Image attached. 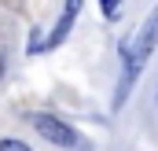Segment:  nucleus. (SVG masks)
Returning a JSON list of instances; mask_svg holds the SVG:
<instances>
[{
    "label": "nucleus",
    "instance_id": "2",
    "mask_svg": "<svg viewBox=\"0 0 158 151\" xmlns=\"http://www.w3.org/2000/svg\"><path fill=\"white\" fill-rule=\"evenodd\" d=\"M33 129H37L44 140L59 144V148H74V144H77V133H74V129H70L66 122L52 118V114H37V118H33Z\"/></svg>",
    "mask_w": 158,
    "mask_h": 151
},
{
    "label": "nucleus",
    "instance_id": "4",
    "mask_svg": "<svg viewBox=\"0 0 158 151\" xmlns=\"http://www.w3.org/2000/svg\"><path fill=\"white\" fill-rule=\"evenodd\" d=\"M0 151H33V148H26L22 140H0Z\"/></svg>",
    "mask_w": 158,
    "mask_h": 151
},
{
    "label": "nucleus",
    "instance_id": "5",
    "mask_svg": "<svg viewBox=\"0 0 158 151\" xmlns=\"http://www.w3.org/2000/svg\"><path fill=\"white\" fill-rule=\"evenodd\" d=\"M118 4H121V0H103V15L114 19V15H118Z\"/></svg>",
    "mask_w": 158,
    "mask_h": 151
},
{
    "label": "nucleus",
    "instance_id": "1",
    "mask_svg": "<svg viewBox=\"0 0 158 151\" xmlns=\"http://www.w3.org/2000/svg\"><path fill=\"white\" fill-rule=\"evenodd\" d=\"M155 48H158V7L147 15V22L140 26V33L132 37V44H125V55H129V59H136V63L143 67V59H147Z\"/></svg>",
    "mask_w": 158,
    "mask_h": 151
},
{
    "label": "nucleus",
    "instance_id": "3",
    "mask_svg": "<svg viewBox=\"0 0 158 151\" xmlns=\"http://www.w3.org/2000/svg\"><path fill=\"white\" fill-rule=\"evenodd\" d=\"M77 11H81V0H66V7H63V15H59V22H55L52 37L44 41V48H55V44H63V41H66L70 26H74V19H77Z\"/></svg>",
    "mask_w": 158,
    "mask_h": 151
},
{
    "label": "nucleus",
    "instance_id": "6",
    "mask_svg": "<svg viewBox=\"0 0 158 151\" xmlns=\"http://www.w3.org/2000/svg\"><path fill=\"white\" fill-rule=\"evenodd\" d=\"M0 74H4V59H0Z\"/></svg>",
    "mask_w": 158,
    "mask_h": 151
}]
</instances>
